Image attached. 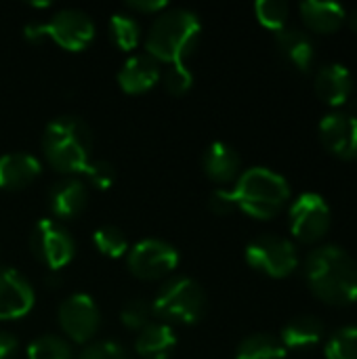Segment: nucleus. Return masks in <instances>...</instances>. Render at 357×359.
<instances>
[{
	"instance_id": "1",
	"label": "nucleus",
	"mask_w": 357,
	"mask_h": 359,
	"mask_svg": "<svg viewBox=\"0 0 357 359\" xmlns=\"http://www.w3.org/2000/svg\"><path fill=\"white\" fill-rule=\"evenodd\" d=\"M309 288L326 303L349 305L357 301V263L341 246L316 248L305 261Z\"/></svg>"
},
{
	"instance_id": "2",
	"label": "nucleus",
	"mask_w": 357,
	"mask_h": 359,
	"mask_svg": "<svg viewBox=\"0 0 357 359\" xmlns=\"http://www.w3.org/2000/svg\"><path fill=\"white\" fill-rule=\"evenodd\" d=\"M200 29L202 23L194 11L168 8L156 17L147 32V55L154 57L158 63H183L185 57H189L196 48L200 40Z\"/></svg>"
},
{
	"instance_id": "3",
	"label": "nucleus",
	"mask_w": 357,
	"mask_h": 359,
	"mask_svg": "<svg viewBox=\"0 0 357 359\" xmlns=\"http://www.w3.org/2000/svg\"><path fill=\"white\" fill-rule=\"evenodd\" d=\"M42 149L46 160L59 172H84L90 162L93 133L78 116H59L50 120L42 135Z\"/></svg>"
},
{
	"instance_id": "4",
	"label": "nucleus",
	"mask_w": 357,
	"mask_h": 359,
	"mask_svg": "<svg viewBox=\"0 0 357 359\" xmlns=\"http://www.w3.org/2000/svg\"><path fill=\"white\" fill-rule=\"evenodd\" d=\"M231 191L238 208L255 219L274 217L290 196L288 181L280 172L265 166H252L244 170Z\"/></svg>"
},
{
	"instance_id": "5",
	"label": "nucleus",
	"mask_w": 357,
	"mask_h": 359,
	"mask_svg": "<svg viewBox=\"0 0 357 359\" xmlns=\"http://www.w3.org/2000/svg\"><path fill=\"white\" fill-rule=\"evenodd\" d=\"M154 316L177 324H196L206 311V294L191 278L168 280L151 303Z\"/></svg>"
},
{
	"instance_id": "6",
	"label": "nucleus",
	"mask_w": 357,
	"mask_h": 359,
	"mask_svg": "<svg viewBox=\"0 0 357 359\" xmlns=\"http://www.w3.org/2000/svg\"><path fill=\"white\" fill-rule=\"evenodd\" d=\"M246 261L250 267L271 278H284L297 269L299 255L290 240L276 233H263L246 246Z\"/></svg>"
},
{
	"instance_id": "7",
	"label": "nucleus",
	"mask_w": 357,
	"mask_h": 359,
	"mask_svg": "<svg viewBox=\"0 0 357 359\" xmlns=\"http://www.w3.org/2000/svg\"><path fill=\"white\" fill-rule=\"evenodd\" d=\"M29 248L34 257L48 267V271H59L74 257L76 244L69 231L55 219H40L29 236Z\"/></svg>"
},
{
	"instance_id": "8",
	"label": "nucleus",
	"mask_w": 357,
	"mask_h": 359,
	"mask_svg": "<svg viewBox=\"0 0 357 359\" xmlns=\"http://www.w3.org/2000/svg\"><path fill=\"white\" fill-rule=\"evenodd\" d=\"M179 265V250L158 238L137 242L128 250V269L141 280H158L168 276Z\"/></svg>"
},
{
	"instance_id": "9",
	"label": "nucleus",
	"mask_w": 357,
	"mask_h": 359,
	"mask_svg": "<svg viewBox=\"0 0 357 359\" xmlns=\"http://www.w3.org/2000/svg\"><path fill=\"white\" fill-rule=\"evenodd\" d=\"M330 227V208L320 194H301L290 206V231L303 242H318Z\"/></svg>"
},
{
	"instance_id": "10",
	"label": "nucleus",
	"mask_w": 357,
	"mask_h": 359,
	"mask_svg": "<svg viewBox=\"0 0 357 359\" xmlns=\"http://www.w3.org/2000/svg\"><path fill=\"white\" fill-rule=\"evenodd\" d=\"M59 324L63 328V332L76 341V343H86L90 341L97 330H99V307L93 301V297L84 294V292H74L69 294L57 311Z\"/></svg>"
},
{
	"instance_id": "11",
	"label": "nucleus",
	"mask_w": 357,
	"mask_h": 359,
	"mask_svg": "<svg viewBox=\"0 0 357 359\" xmlns=\"http://www.w3.org/2000/svg\"><path fill=\"white\" fill-rule=\"evenodd\" d=\"M46 36L65 50H82L95 36V23L80 8H63L46 21Z\"/></svg>"
},
{
	"instance_id": "12",
	"label": "nucleus",
	"mask_w": 357,
	"mask_h": 359,
	"mask_svg": "<svg viewBox=\"0 0 357 359\" xmlns=\"http://www.w3.org/2000/svg\"><path fill=\"white\" fill-rule=\"evenodd\" d=\"M34 288L15 269L0 267V320H17L32 311Z\"/></svg>"
},
{
	"instance_id": "13",
	"label": "nucleus",
	"mask_w": 357,
	"mask_h": 359,
	"mask_svg": "<svg viewBox=\"0 0 357 359\" xmlns=\"http://www.w3.org/2000/svg\"><path fill=\"white\" fill-rule=\"evenodd\" d=\"M320 137L339 158H357V118L353 114L335 111L324 116L320 122Z\"/></svg>"
},
{
	"instance_id": "14",
	"label": "nucleus",
	"mask_w": 357,
	"mask_h": 359,
	"mask_svg": "<svg viewBox=\"0 0 357 359\" xmlns=\"http://www.w3.org/2000/svg\"><path fill=\"white\" fill-rule=\"evenodd\" d=\"M160 76H162L160 63L147 53H141L124 61V65L118 72V84L124 93L139 95L149 90L160 80Z\"/></svg>"
},
{
	"instance_id": "15",
	"label": "nucleus",
	"mask_w": 357,
	"mask_h": 359,
	"mask_svg": "<svg viewBox=\"0 0 357 359\" xmlns=\"http://www.w3.org/2000/svg\"><path fill=\"white\" fill-rule=\"evenodd\" d=\"M316 93L328 105H343L353 93V78L341 63H328L316 74Z\"/></svg>"
},
{
	"instance_id": "16",
	"label": "nucleus",
	"mask_w": 357,
	"mask_h": 359,
	"mask_svg": "<svg viewBox=\"0 0 357 359\" xmlns=\"http://www.w3.org/2000/svg\"><path fill=\"white\" fill-rule=\"evenodd\" d=\"M88 191L80 179L65 177L57 181L48 191V206L59 219H72L80 215L86 206Z\"/></svg>"
},
{
	"instance_id": "17",
	"label": "nucleus",
	"mask_w": 357,
	"mask_h": 359,
	"mask_svg": "<svg viewBox=\"0 0 357 359\" xmlns=\"http://www.w3.org/2000/svg\"><path fill=\"white\" fill-rule=\"evenodd\" d=\"M40 160L27 151H13L0 158V187L21 189L40 175Z\"/></svg>"
},
{
	"instance_id": "18",
	"label": "nucleus",
	"mask_w": 357,
	"mask_h": 359,
	"mask_svg": "<svg viewBox=\"0 0 357 359\" xmlns=\"http://www.w3.org/2000/svg\"><path fill=\"white\" fill-rule=\"evenodd\" d=\"M175 347L177 334L164 322H149L145 328H141L135 343L139 358L143 359H168L175 353Z\"/></svg>"
},
{
	"instance_id": "19",
	"label": "nucleus",
	"mask_w": 357,
	"mask_h": 359,
	"mask_svg": "<svg viewBox=\"0 0 357 359\" xmlns=\"http://www.w3.org/2000/svg\"><path fill=\"white\" fill-rule=\"evenodd\" d=\"M276 44L278 50L299 69L307 72L316 59V44L309 38V34H305L303 29L297 27H282L276 32Z\"/></svg>"
},
{
	"instance_id": "20",
	"label": "nucleus",
	"mask_w": 357,
	"mask_h": 359,
	"mask_svg": "<svg viewBox=\"0 0 357 359\" xmlns=\"http://www.w3.org/2000/svg\"><path fill=\"white\" fill-rule=\"evenodd\" d=\"M202 166L213 181L231 183L240 172V156L231 145L223 141H215L206 147L202 156Z\"/></svg>"
},
{
	"instance_id": "21",
	"label": "nucleus",
	"mask_w": 357,
	"mask_h": 359,
	"mask_svg": "<svg viewBox=\"0 0 357 359\" xmlns=\"http://www.w3.org/2000/svg\"><path fill=\"white\" fill-rule=\"evenodd\" d=\"M305 23L316 32H335L343 25L347 11L341 2L332 0H305L301 4Z\"/></svg>"
},
{
	"instance_id": "22",
	"label": "nucleus",
	"mask_w": 357,
	"mask_h": 359,
	"mask_svg": "<svg viewBox=\"0 0 357 359\" xmlns=\"http://www.w3.org/2000/svg\"><path fill=\"white\" fill-rule=\"evenodd\" d=\"M324 337V324L316 316H299L290 320L282 330V345L301 349L318 343Z\"/></svg>"
},
{
	"instance_id": "23",
	"label": "nucleus",
	"mask_w": 357,
	"mask_h": 359,
	"mask_svg": "<svg viewBox=\"0 0 357 359\" xmlns=\"http://www.w3.org/2000/svg\"><path fill=\"white\" fill-rule=\"evenodd\" d=\"M236 359H286V347L271 334H252L240 343Z\"/></svg>"
},
{
	"instance_id": "24",
	"label": "nucleus",
	"mask_w": 357,
	"mask_h": 359,
	"mask_svg": "<svg viewBox=\"0 0 357 359\" xmlns=\"http://www.w3.org/2000/svg\"><path fill=\"white\" fill-rule=\"evenodd\" d=\"M107 29H109V38L112 42L122 48V50H133L137 44H139V34H141V27H139V21L133 19L130 15L126 13H116L112 15L109 23H107Z\"/></svg>"
},
{
	"instance_id": "25",
	"label": "nucleus",
	"mask_w": 357,
	"mask_h": 359,
	"mask_svg": "<svg viewBox=\"0 0 357 359\" xmlns=\"http://www.w3.org/2000/svg\"><path fill=\"white\" fill-rule=\"evenodd\" d=\"M93 244L95 248L109 259H120L124 252H128V240L124 231L116 225H101L93 233Z\"/></svg>"
},
{
	"instance_id": "26",
	"label": "nucleus",
	"mask_w": 357,
	"mask_h": 359,
	"mask_svg": "<svg viewBox=\"0 0 357 359\" xmlns=\"http://www.w3.org/2000/svg\"><path fill=\"white\" fill-rule=\"evenodd\" d=\"M27 359H72V349L65 339L44 334L29 343Z\"/></svg>"
},
{
	"instance_id": "27",
	"label": "nucleus",
	"mask_w": 357,
	"mask_h": 359,
	"mask_svg": "<svg viewBox=\"0 0 357 359\" xmlns=\"http://www.w3.org/2000/svg\"><path fill=\"white\" fill-rule=\"evenodd\" d=\"M326 359H357V326L341 328L330 337Z\"/></svg>"
},
{
	"instance_id": "28",
	"label": "nucleus",
	"mask_w": 357,
	"mask_h": 359,
	"mask_svg": "<svg viewBox=\"0 0 357 359\" xmlns=\"http://www.w3.org/2000/svg\"><path fill=\"white\" fill-rule=\"evenodd\" d=\"M255 11H257V17L263 25L278 32V29L286 27L290 8L284 0H259L255 4Z\"/></svg>"
},
{
	"instance_id": "29",
	"label": "nucleus",
	"mask_w": 357,
	"mask_h": 359,
	"mask_svg": "<svg viewBox=\"0 0 357 359\" xmlns=\"http://www.w3.org/2000/svg\"><path fill=\"white\" fill-rule=\"evenodd\" d=\"M162 82H164V88L170 93V95H185L191 84H194V74L191 69L185 65V63H173L166 67V72L160 76Z\"/></svg>"
},
{
	"instance_id": "30",
	"label": "nucleus",
	"mask_w": 357,
	"mask_h": 359,
	"mask_svg": "<svg viewBox=\"0 0 357 359\" xmlns=\"http://www.w3.org/2000/svg\"><path fill=\"white\" fill-rule=\"evenodd\" d=\"M149 313H151V305H147V301L143 299H130L122 305L120 309V320L126 328L130 330H141L149 324Z\"/></svg>"
},
{
	"instance_id": "31",
	"label": "nucleus",
	"mask_w": 357,
	"mask_h": 359,
	"mask_svg": "<svg viewBox=\"0 0 357 359\" xmlns=\"http://www.w3.org/2000/svg\"><path fill=\"white\" fill-rule=\"evenodd\" d=\"M88 181L99 189H109L116 181V168L107 160H90L84 168Z\"/></svg>"
},
{
	"instance_id": "32",
	"label": "nucleus",
	"mask_w": 357,
	"mask_h": 359,
	"mask_svg": "<svg viewBox=\"0 0 357 359\" xmlns=\"http://www.w3.org/2000/svg\"><path fill=\"white\" fill-rule=\"evenodd\" d=\"M78 359H130L126 349L116 341H97L90 343Z\"/></svg>"
},
{
	"instance_id": "33",
	"label": "nucleus",
	"mask_w": 357,
	"mask_h": 359,
	"mask_svg": "<svg viewBox=\"0 0 357 359\" xmlns=\"http://www.w3.org/2000/svg\"><path fill=\"white\" fill-rule=\"evenodd\" d=\"M208 206H210V210L217 212V215H229V212H234V210L238 208L231 189H215V191L210 194Z\"/></svg>"
},
{
	"instance_id": "34",
	"label": "nucleus",
	"mask_w": 357,
	"mask_h": 359,
	"mask_svg": "<svg viewBox=\"0 0 357 359\" xmlns=\"http://www.w3.org/2000/svg\"><path fill=\"white\" fill-rule=\"evenodd\" d=\"M17 351V339L8 332H0V359L13 358Z\"/></svg>"
},
{
	"instance_id": "35",
	"label": "nucleus",
	"mask_w": 357,
	"mask_h": 359,
	"mask_svg": "<svg viewBox=\"0 0 357 359\" xmlns=\"http://www.w3.org/2000/svg\"><path fill=\"white\" fill-rule=\"evenodd\" d=\"M44 36H46V23H42V21H32V23L25 25V38H27V40L38 42V40H42Z\"/></svg>"
},
{
	"instance_id": "36",
	"label": "nucleus",
	"mask_w": 357,
	"mask_h": 359,
	"mask_svg": "<svg viewBox=\"0 0 357 359\" xmlns=\"http://www.w3.org/2000/svg\"><path fill=\"white\" fill-rule=\"evenodd\" d=\"M128 6H133V8H137V11H145V13H149V11H162V8H166V2L164 0H149V2H141V0H137V2H128Z\"/></svg>"
},
{
	"instance_id": "37",
	"label": "nucleus",
	"mask_w": 357,
	"mask_h": 359,
	"mask_svg": "<svg viewBox=\"0 0 357 359\" xmlns=\"http://www.w3.org/2000/svg\"><path fill=\"white\" fill-rule=\"evenodd\" d=\"M345 19L349 21V25H351V27H353V29H356V32H357V8H353V11H349Z\"/></svg>"
}]
</instances>
